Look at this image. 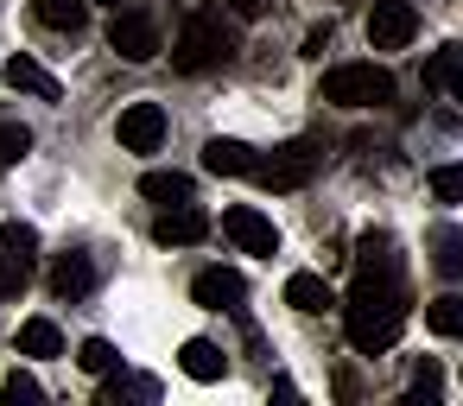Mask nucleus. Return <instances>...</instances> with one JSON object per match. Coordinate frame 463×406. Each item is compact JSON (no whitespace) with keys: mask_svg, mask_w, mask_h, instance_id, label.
Returning a JSON list of instances; mask_svg holds the SVG:
<instances>
[{"mask_svg":"<svg viewBox=\"0 0 463 406\" xmlns=\"http://www.w3.org/2000/svg\"><path fill=\"white\" fill-rule=\"evenodd\" d=\"M203 235H210V210H197V197L153 216V241H159V248H191V241H203Z\"/></svg>","mask_w":463,"mask_h":406,"instance_id":"obj_9","label":"nucleus"},{"mask_svg":"<svg viewBox=\"0 0 463 406\" xmlns=\"http://www.w3.org/2000/svg\"><path fill=\"white\" fill-rule=\"evenodd\" d=\"M26 153H33V134H26L20 121H0V172H14Z\"/></svg>","mask_w":463,"mask_h":406,"instance_id":"obj_25","label":"nucleus"},{"mask_svg":"<svg viewBox=\"0 0 463 406\" xmlns=\"http://www.w3.org/2000/svg\"><path fill=\"white\" fill-rule=\"evenodd\" d=\"M235 52H241V39H235V26H229V7H191V14H184V33H178V45H172V64H178L184 77H203V71L229 64Z\"/></svg>","mask_w":463,"mask_h":406,"instance_id":"obj_2","label":"nucleus"},{"mask_svg":"<svg viewBox=\"0 0 463 406\" xmlns=\"http://www.w3.org/2000/svg\"><path fill=\"white\" fill-rule=\"evenodd\" d=\"M438 387H444V374H438V362L425 355V362L412 368V400H438Z\"/></svg>","mask_w":463,"mask_h":406,"instance_id":"obj_29","label":"nucleus"},{"mask_svg":"<svg viewBox=\"0 0 463 406\" xmlns=\"http://www.w3.org/2000/svg\"><path fill=\"white\" fill-rule=\"evenodd\" d=\"M0 393H7V400H14V406H20V400H26V406H39V400H45V387H39V381H33V374H20V368H14V374H7V381H0Z\"/></svg>","mask_w":463,"mask_h":406,"instance_id":"obj_28","label":"nucleus"},{"mask_svg":"<svg viewBox=\"0 0 463 406\" xmlns=\"http://www.w3.org/2000/svg\"><path fill=\"white\" fill-rule=\"evenodd\" d=\"M203 172H216V178H254V146L216 134V140L203 146Z\"/></svg>","mask_w":463,"mask_h":406,"instance_id":"obj_14","label":"nucleus"},{"mask_svg":"<svg viewBox=\"0 0 463 406\" xmlns=\"http://www.w3.org/2000/svg\"><path fill=\"white\" fill-rule=\"evenodd\" d=\"M286 305H292V311H305V317H317V311H330V305H336V292H330V279H324V273H292V279H286Z\"/></svg>","mask_w":463,"mask_h":406,"instance_id":"obj_15","label":"nucleus"},{"mask_svg":"<svg viewBox=\"0 0 463 406\" xmlns=\"http://www.w3.org/2000/svg\"><path fill=\"white\" fill-rule=\"evenodd\" d=\"M425 248H431V267H438L444 279H463V229H450V222H444V229H431V235H425Z\"/></svg>","mask_w":463,"mask_h":406,"instance_id":"obj_18","label":"nucleus"},{"mask_svg":"<svg viewBox=\"0 0 463 406\" xmlns=\"http://www.w3.org/2000/svg\"><path fill=\"white\" fill-rule=\"evenodd\" d=\"M77 368H83V374H115V368H121V349H115L109 336H83V343H77Z\"/></svg>","mask_w":463,"mask_h":406,"instance_id":"obj_22","label":"nucleus"},{"mask_svg":"<svg viewBox=\"0 0 463 406\" xmlns=\"http://www.w3.org/2000/svg\"><path fill=\"white\" fill-rule=\"evenodd\" d=\"M109 45H115V52L128 58V64H153V58L165 52V39H159V20H153L146 7H115Z\"/></svg>","mask_w":463,"mask_h":406,"instance_id":"obj_5","label":"nucleus"},{"mask_svg":"<svg viewBox=\"0 0 463 406\" xmlns=\"http://www.w3.org/2000/svg\"><path fill=\"white\" fill-rule=\"evenodd\" d=\"M425 330L431 336H463V292H444L425 305Z\"/></svg>","mask_w":463,"mask_h":406,"instance_id":"obj_21","label":"nucleus"},{"mask_svg":"<svg viewBox=\"0 0 463 406\" xmlns=\"http://www.w3.org/2000/svg\"><path fill=\"white\" fill-rule=\"evenodd\" d=\"M317 102H330V109H387L393 102V77L381 64H336V71H324Z\"/></svg>","mask_w":463,"mask_h":406,"instance_id":"obj_3","label":"nucleus"},{"mask_svg":"<svg viewBox=\"0 0 463 406\" xmlns=\"http://www.w3.org/2000/svg\"><path fill=\"white\" fill-rule=\"evenodd\" d=\"M317 172H324V140H311V134L273 146V159H254V178L267 191H305Z\"/></svg>","mask_w":463,"mask_h":406,"instance_id":"obj_4","label":"nucleus"},{"mask_svg":"<svg viewBox=\"0 0 463 406\" xmlns=\"http://www.w3.org/2000/svg\"><path fill=\"white\" fill-rule=\"evenodd\" d=\"M20 355H39V362H45V355H64L58 324H52V317H26V324H20Z\"/></svg>","mask_w":463,"mask_h":406,"instance_id":"obj_20","label":"nucleus"},{"mask_svg":"<svg viewBox=\"0 0 463 406\" xmlns=\"http://www.w3.org/2000/svg\"><path fill=\"white\" fill-rule=\"evenodd\" d=\"M412 305H406V279H400V254H393V235H362L355 241V292L343 305V330L362 355L374 349H393L400 330H406Z\"/></svg>","mask_w":463,"mask_h":406,"instance_id":"obj_1","label":"nucleus"},{"mask_svg":"<svg viewBox=\"0 0 463 406\" xmlns=\"http://www.w3.org/2000/svg\"><path fill=\"white\" fill-rule=\"evenodd\" d=\"M26 279H33V267H26L7 241H0V298H20V292H26Z\"/></svg>","mask_w":463,"mask_h":406,"instance_id":"obj_24","label":"nucleus"},{"mask_svg":"<svg viewBox=\"0 0 463 406\" xmlns=\"http://www.w3.org/2000/svg\"><path fill=\"white\" fill-rule=\"evenodd\" d=\"M102 400L121 406V400H159V381H140V374H102Z\"/></svg>","mask_w":463,"mask_h":406,"instance_id":"obj_23","label":"nucleus"},{"mask_svg":"<svg viewBox=\"0 0 463 406\" xmlns=\"http://www.w3.org/2000/svg\"><path fill=\"white\" fill-rule=\"evenodd\" d=\"M90 7H128V0H90Z\"/></svg>","mask_w":463,"mask_h":406,"instance_id":"obj_32","label":"nucleus"},{"mask_svg":"<svg viewBox=\"0 0 463 406\" xmlns=\"http://www.w3.org/2000/svg\"><path fill=\"white\" fill-rule=\"evenodd\" d=\"M222 7H229V20H260L273 0H222Z\"/></svg>","mask_w":463,"mask_h":406,"instance_id":"obj_30","label":"nucleus"},{"mask_svg":"<svg viewBox=\"0 0 463 406\" xmlns=\"http://www.w3.org/2000/svg\"><path fill=\"white\" fill-rule=\"evenodd\" d=\"M140 197H153L159 210L191 203V178H184V172H146V178H140Z\"/></svg>","mask_w":463,"mask_h":406,"instance_id":"obj_19","label":"nucleus"},{"mask_svg":"<svg viewBox=\"0 0 463 406\" xmlns=\"http://www.w3.org/2000/svg\"><path fill=\"white\" fill-rule=\"evenodd\" d=\"M191 298H197L203 311H241V298H248V279H241L235 267H203V273L191 279Z\"/></svg>","mask_w":463,"mask_h":406,"instance_id":"obj_10","label":"nucleus"},{"mask_svg":"<svg viewBox=\"0 0 463 406\" xmlns=\"http://www.w3.org/2000/svg\"><path fill=\"white\" fill-rule=\"evenodd\" d=\"M178 368L191 374V381H222V368H229V355L210 343V336H191L184 349H178Z\"/></svg>","mask_w":463,"mask_h":406,"instance_id":"obj_16","label":"nucleus"},{"mask_svg":"<svg viewBox=\"0 0 463 406\" xmlns=\"http://www.w3.org/2000/svg\"><path fill=\"white\" fill-rule=\"evenodd\" d=\"M431 197L438 203H463V165H438L431 172Z\"/></svg>","mask_w":463,"mask_h":406,"instance_id":"obj_27","label":"nucleus"},{"mask_svg":"<svg viewBox=\"0 0 463 406\" xmlns=\"http://www.w3.org/2000/svg\"><path fill=\"white\" fill-rule=\"evenodd\" d=\"M425 90H444L457 109H463V45H438L425 58Z\"/></svg>","mask_w":463,"mask_h":406,"instance_id":"obj_13","label":"nucleus"},{"mask_svg":"<svg viewBox=\"0 0 463 406\" xmlns=\"http://www.w3.org/2000/svg\"><path fill=\"white\" fill-rule=\"evenodd\" d=\"M33 14H39V26H52V33H83V20H90V0H33Z\"/></svg>","mask_w":463,"mask_h":406,"instance_id":"obj_17","label":"nucleus"},{"mask_svg":"<svg viewBox=\"0 0 463 406\" xmlns=\"http://www.w3.org/2000/svg\"><path fill=\"white\" fill-rule=\"evenodd\" d=\"M330 39H336V33H330V20H324V26H311V33H305V58H324V52H330Z\"/></svg>","mask_w":463,"mask_h":406,"instance_id":"obj_31","label":"nucleus"},{"mask_svg":"<svg viewBox=\"0 0 463 406\" xmlns=\"http://www.w3.org/2000/svg\"><path fill=\"white\" fill-rule=\"evenodd\" d=\"M419 39V7L412 0H374L368 7V45L374 52H406Z\"/></svg>","mask_w":463,"mask_h":406,"instance_id":"obj_6","label":"nucleus"},{"mask_svg":"<svg viewBox=\"0 0 463 406\" xmlns=\"http://www.w3.org/2000/svg\"><path fill=\"white\" fill-rule=\"evenodd\" d=\"M45 279H52V298H71V305H77V298H90V286H96V260H90L83 248H64Z\"/></svg>","mask_w":463,"mask_h":406,"instance_id":"obj_11","label":"nucleus"},{"mask_svg":"<svg viewBox=\"0 0 463 406\" xmlns=\"http://www.w3.org/2000/svg\"><path fill=\"white\" fill-rule=\"evenodd\" d=\"M0 241H7V248H14L26 267L39 260V229H33V222H7V229H0Z\"/></svg>","mask_w":463,"mask_h":406,"instance_id":"obj_26","label":"nucleus"},{"mask_svg":"<svg viewBox=\"0 0 463 406\" xmlns=\"http://www.w3.org/2000/svg\"><path fill=\"white\" fill-rule=\"evenodd\" d=\"M7 83H14V90H26V96H39V102H64V83H58L39 58H26V52H20V58H7Z\"/></svg>","mask_w":463,"mask_h":406,"instance_id":"obj_12","label":"nucleus"},{"mask_svg":"<svg viewBox=\"0 0 463 406\" xmlns=\"http://www.w3.org/2000/svg\"><path fill=\"white\" fill-rule=\"evenodd\" d=\"M222 235H229L241 254H260V260H273V254H279V229H273V216H260L254 203L222 210Z\"/></svg>","mask_w":463,"mask_h":406,"instance_id":"obj_7","label":"nucleus"},{"mask_svg":"<svg viewBox=\"0 0 463 406\" xmlns=\"http://www.w3.org/2000/svg\"><path fill=\"white\" fill-rule=\"evenodd\" d=\"M115 140H121V153H159L165 146V109L159 102H128L121 121H115Z\"/></svg>","mask_w":463,"mask_h":406,"instance_id":"obj_8","label":"nucleus"}]
</instances>
